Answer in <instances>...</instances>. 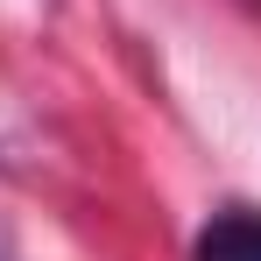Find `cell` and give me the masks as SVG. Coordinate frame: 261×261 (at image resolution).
Returning a JSON list of instances; mask_svg holds the SVG:
<instances>
[{
    "label": "cell",
    "instance_id": "1",
    "mask_svg": "<svg viewBox=\"0 0 261 261\" xmlns=\"http://www.w3.org/2000/svg\"><path fill=\"white\" fill-rule=\"evenodd\" d=\"M191 261H261V212L254 205H226L198 226Z\"/></svg>",
    "mask_w": 261,
    "mask_h": 261
}]
</instances>
